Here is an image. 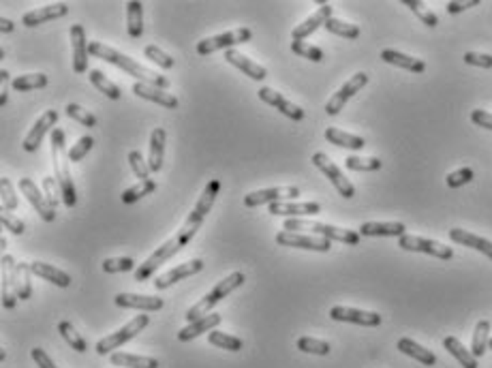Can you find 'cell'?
<instances>
[{"mask_svg": "<svg viewBox=\"0 0 492 368\" xmlns=\"http://www.w3.org/2000/svg\"><path fill=\"white\" fill-rule=\"evenodd\" d=\"M345 165L347 169L351 171H377L381 169V161L375 159V157H368V159H362V157H347L345 159Z\"/></svg>", "mask_w": 492, "mask_h": 368, "instance_id": "cell-47", "label": "cell"}, {"mask_svg": "<svg viewBox=\"0 0 492 368\" xmlns=\"http://www.w3.org/2000/svg\"><path fill=\"white\" fill-rule=\"evenodd\" d=\"M330 17H332V7L325 3V5H321L317 11H314L310 17H306L302 24H298V26L293 28L291 39H293V41H304V39L310 36L319 26H325V22H328Z\"/></svg>", "mask_w": 492, "mask_h": 368, "instance_id": "cell-21", "label": "cell"}, {"mask_svg": "<svg viewBox=\"0 0 492 368\" xmlns=\"http://www.w3.org/2000/svg\"><path fill=\"white\" fill-rule=\"evenodd\" d=\"M19 191L24 193V197L30 202V206L36 210V215L41 217L45 223H52L56 219V210L47 204L45 199V193L39 191L36 184L30 178H19Z\"/></svg>", "mask_w": 492, "mask_h": 368, "instance_id": "cell-14", "label": "cell"}, {"mask_svg": "<svg viewBox=\"0 0 492 368\" xmlns=\"http://www.w3.org/2000/svg\"><path fill=\"white\" fill-rule=\"evenodd\" d=\"M0 221H3V225H5V229H9L11 234H15V236H22L24 231H26V227H24V223L19 221V219H15L11 212H7V210H3L0 212Z\"/></svg>", "mask_w": 492, "mask_h": 368, "instance_id": "cell-57", "label": "cell"}, {"mask_svg": "<svg viewBox=\"0 0 492 368\" xmlns=\"http://www.w3.org/2000/svg\"><path fill=\"white\" fill-rule=\"evenodd\" d=\"M0 30H3V32H13V30H15V24L11 22V19L3 17V19H0Z\"/></svg>", "mask_w": 492, "mask_h": 368, "instance_id": "cell-63", "label": "cell"}, {"mask_svg": "<svg viewBox=\"0 0 492 368\" xmlns=\"http://www.w3.org/2000/svg\"><path fill=\"white\" fill-rule=\"evenodd\" d=\"M90 54H92L94 58L107 61V63L116 65L118 69L127 71L129 75L137 77V82H140V84L156 86V88H163V90H167V88L171 86V82L167 80V77L159 75L156 71H152V69H148V67H144V65H140V63H135L131 56H127V54H122V52H118V50H114V47H109V45H105V43H101V41H90Z\"/></svg>", "mask_w": 492, "mask_h": 368, "instance_id": "cell-2", "label": "cell"}, {"mask_svg": "<svg viewBox=\"0 0 492 368\" xmlns=\"http://www.w3.org/2000/svg\"><path fill=\"white\" fill-rule=\"evenodd\" d=\"M443 347L447 349V354H451V356H454V358L460 362L462 368H478V358L471 354L456 336H445Z\"/></svg>", "mask_w": 492, "mask_h": 368, "instance_id": "cell-33", "label": "cell"}, {"mask_svg": "<svg viewBox=\"0 0 492 368\" xmlns=\"http://www.w3.org/2000/svg\"><path fill=\"white\" fill-rule=\"evenodd\" d=\"M144 54H146L148 61L156 63L161 69H171V67H173V58H171L169 54H165L161 47H156V45H146Z\"/></svg>", "mask_w": 492, "mask_h": 368, "instance_id": "cell-53", "label": "cell"}, {"mask_svg": "<svg viewBox=\"0 0 492 368\" xmlns=\"http://www.w3.org/2000/svg\"><path fill=\"white\" fill-rule=\"evenodd\" d=\"M208 340H210V345L221 347V349H227V351H240L242 349V338L219 332V330H212L208 334Z\"/></svg>", "mask_w": 492, "mask_h": 368, "instance_id": "cell-42", "label": "cell"}, {"mask_svg": "<svg viewBox=\"0 0 492 368\" xmlns=\"http://www.w3.org/2000/svg\"><path fill=\"white\" fill-rule=\"evenodd\" d=\"M250 36H253L250 28H238V30H229L223 34H216V36H208L197 43V54L210 56L212 52H219V50L227 52V50H233V45L250 41Z\"/></svg>", "mask_w": 492, "mask_h": 368, "instance_id": "cell-7", "label": "cell"}, {"mask_svg": "<svg viewBox=\"0 0 492 368\" xmlns=\"http://www.w3.org/2000/svg\"><path fill=\"white\" fill-rule=\"evenodd\" d=\"M244 281H246V279H244L242 272H231L229 277H225L223 281L216 283L210 294H206L200 302L193 304V306L189 308V311H186L184 319H186L189 323H193V321H200V319L208 317L212 308H214L216 304H219L223 298H227L231 292H235V289H238V287H242Z\"/></svg>", "mask_w": 492, "mask_h": 368, "instance_id": "cell-4", "label": "cell"}, {"mask_svg": "<svg viewBox=\"0 0 492 368\" xmlns=\"http://www.w3.org/2000/svg\"><path fill=\"white\" fill-rule=\"evenodd\" d=\"M133 92H135L137 96H142V99L154 101V103H159V105H163V107H167V109H175V107H178V99H175L171 92L163 90V88H156V86H148V84L135 82V84H133Z\"/></svg>", "mask_w": 492, "mask_h": 368, "instance_id": "cell-25", "label": "cell"}, {"mask_svg": "<svg viewBox=\"0 0 492 368\" xmlns=\"http://www.w3.org/2000/svg\"><path fill=\"white\" fill-rule=\"evenodd\" d=\"M221 321H223V317L219 313H210L208 317H204L200 321H193L186 327H182V330L178 332V340L189 343V340H193L197 336H202L204 332H212L216 325H221Z\"/></svg>", "mask_w": 492, "mask_h": 368, "instance_id": "cell-26", "label": "cell"}, {"mask_svg": "<svg viewBox=\"0 0 492 368\" xmlns=\"http://www.w3.org/2000/svg\"><path fill=\"white\" fill-rule=\"evenodd\" d=\"M381 61L387 63V65H394V67L407 69L411 73H424L426 71V63L424 61H420V58H413L409 54H403V52H396V50H383L381 52Z\"/></svg>", "mask_w": 492, "mask_h": 368, "instance_id": "cell-27", "label": "cell"}, {"mask_svg": "<svg viewBox=\"0 0 492 368\" xmlns=\"http://www.w3.org/2000/svg\"><path fill=\"white\" fill-rule=\"evenodd\" d=\"M330 317L334 321H347V323H358L364 327H377L381 325V315L372 311H360V308L351 306H332Z\"/></svg>", "mask_w": 492, "mask_h": 368, "instance_id": "cell-13", "label": "cell"}, {"mask_svg": "<svg viewBox=\"0 0 492 368\" xmlns=\"http://www.w3.org/2000/svg\"><path fill=\"white\" fill-rule=\"evenodd\" d=\"M30 356H32V360L36 362L39 368H58V366L54 364V360L41 349V347H34V349L30 351Z\"/></svg>", "mask_w": 492, "mask_h": 368, "instance_id": "cell-60", "label": "cell"}, {"mask_svg": "<svg viewBox=\"0 0 492 368\" xmlns=\"http://www.w3.org/2000/svg\"><path fill=\"white\" fill-rule=\"evenodd\" d=\"M88 77H90V82H92V86L98 90V92H103L107 99H111V101H118L122 96V92H120V88H118L111 80H107V77L103 75V71H98V69H92L90 73H88Z\"/></svg>", "mask_w": 492, "mask_h": 368, "instance_id": "cell-38", "label": "cell"}, {"mask_svg": "<svg viewBox=\"0 0 492 368\" xmlns=\"http://www.w3.org/2000/svg\"><path fill=\"white\" fill-rule=\"evenodd\" d=\"M325 30L332 32V34H339V36H345V39H358L360 36V28L356 24H347L343 19H336V17H330L325 22Z\"/></svg>", "mask_w": 492, "mask_h": 368, "instance_id": "cell-45", "label": "cell"}, {"mask_svg": "<svg viewBox=\"0 0 492 368\" xmlns=\"http://www.w3.org/2000/svg\"><path fill=\"white\" fill-rule=\"evenodd\" d=\"M129 163H131V169H133V173H135L137 178H140V180H150V165L142 157L140 150H131L129 152Z\"/></svg>", "mask_w": 492, "mask_h": 368, "instance_id": "cell-49", "label": "cell"}, {"mask_svg": "<svg viewBox=\"0 0 492 368\" xmlns=\"http://www.w3.org/2000/svg\"><path fill=\"white\" fill-rule=\"evenodd\" d=\"M111 364L114 366H125V368H159V360L148 358V356H133V354H111Z\"/></svg>", "mask_w": 492, "mask_h": 368, "instance_id": "cell-36", "label": "cell"}, {"mask_svg": "<svg viewBox=\"0 0 492 368\" xmlns=\"http://www.w3.org/2000/svg\"><path fill=\"white\" fill-rule=\"evenodd\" d=\"M298 349L302 354H314V356H328L332 351L330 343L312 338V336H300L298 338Z\"/></svg>", "mask_w": 492, "mask_h": 368, "instance_id": "cell-44", "label": "cell"}, {"mask_svg": "<svg viewBox=\"0 0 492 368\" xmlns=\"http://www.w3.org/2000/svg\"><path fill=\"white\" fill-rule=\"evenodd\" d=\"M405 225L403 223H362L360 227V236H396L403 238L405 236Z\"/></svg>", "mask_w": 492, "mask_h": 368, "instance_id": "cell-32", "label": "cell"}, {"mask_svg": "<svg viewBox=\"0 0 492 368\" xmlns=\"http://www.w3.org/2000/svg\"><path fill=\"white\" fill-rule=\"evenodd\" d=\"M30 263L19 261L15 268V294L19 300H28L32 296V285H30Z\"/></svg>", "mask_w": 492, "mask_h": 368, "instance_id": "cell-37", "label": "cell"}, {"mask_svg": "<svg viewBox=\"0 0 492 368\" xmlns=\"http://www.w3.org/2000/svg\"><path fill=\"white\" fill-rule=\"evenodd\" d=\"M321 212V206L317 202H279L270 204V215L274 217H291V219H302V217H314Z\"/></svg>", "mask_w": 492, "mask_h": 368, "instance_id": "cell-16", "label": "cell"}, {"mask_svg": "<svg viewBox=\"0 0 492 368\" xmlns=\"http://www.w3.org/2000/svg\"><path fill=\"white\" fill-rule=\"evenodd\" d=\"M403 3L413 11V13H416L420 19H422V22L426 24V26H430V28H435L437 24H439V17L435 15V13H432L430 9H426L424 7V3H418V0H403Z\"/></svg>", "mask_w": 492, "mask_h": 368, "instance_id": "cell-50", "label": "cell"}, {"mask_svg": "<svg viewBox=\"0 0 492 368\" xmlns=\"http://www.w3.org/2000/svg\"><path fill=\"white\" fill-rule=\"evenodd\" d=\"M221 193V182L219 180H210L202 193V197L197 199L195 208L191 210V215L186 217L184 225L178 229V234H175L173 238H169L167 242H163L159 248L154 250V253L144 261L140 263V268L135 270V281H148L154 272H156V268H161L165 261H169L175 253H180V250L195 238L197 234V229H200L208 217V212L212 210L214 202H216V195Z\"/></svg>", "mask_w": 492, "mask_h": 368, "instance_id": "cell-1", "label": "cell"}, {"mask_svg": "<svg viewBox=\"0 0 492 368\" xmlns=\"http://www.w3.org/2000/svg\"><path fill=\"white\" fill-rule=\"evenodd\" d=\"M69 13V5L67 3H54V5H45V7H39L34 11L24 13L22 17V24L28 28H34L39 24H45L50 19H58V17H65Z\"/></svg>", "mask_w": 492, "mask_h": 368, "instance_id": "cell-20", "label": "cell"}, {"mask_svg": "<svg viewBox=\"0 0 492 368\" xmlns=\"http://www.w3.org/2000/svg\"><path fill=\"white\" fill-rule=\"evenodd\" d=\"M325 140L334 146H341V148H349V150H362L366 146L364 138H358V135H351V133H345L336 127H330L325 131Z\"/></svg>", "mask_w": 492, "mask_h": 368, "instance_id": "cell-34", "label": "cell"}, {"mask_svg": "<svg viewBox=\"0 0 492 368\" xmlns=\"http://www.w3.org/2000/svg\"><path fill=\"white\" fill-rule=\"evenodd\" d=\"M67 116L69 118H73V120H77L80 125H84V127H96V116L94 113H90L88 109H84L82 105H77V103H69L67 107Z\"/></svg>", "mask_w": 492, "mask_h": 368, "instance_id": "cell-48", "label": "cell"}, {"mask_svg": "<svg viewBox=\"0 0 492 368\" xmlns=\"http://www.w3.org/2000/svg\"><path fill=\"white\" fill-rule=\"evenodd\" d=\"M15 259L11 255L3 257V306L5 308H15L17 304V294H15Z\"/></svg>", "mask_w": 492, "mask_h": 368, "instance_id": "cell-24", "label": "cell"}, {"mask_svg": "<svg viewBox=\"0 0 492 368\" xmlns=\"http://www.w3.org/2000/svg\"><path fill=\"white\" fill-rule=\"evenodd\" d=\"M47 86V75L45 73H26L19 75L11 82V88L15 92H26V90H36V88H45Z\"/></svg>", "mask_w": 492, "mask_h": 368, "instance_id": "cell-39", "label": "cell"}, {"mask_svg": "<svg viewBox=\"0 0 492 368\" xmlns=\"http://www.w3.org/2000/svg\"><path fill=\"white\" fill-rule=\"evenodd\" d=\"M291 52L306 58V61H310V63H321L323 61V52L317 45H310L306 41H291Z\"/></svg>", "mask_w": 492, "mask_h": 368, "instance_id": "cell-46", "label": "cell"}, {"mask_svg": "<svg viewBox=\"0 0 492 368\" xmlns=\"http://www.w3.org/2000/svg\"><path fill=\"white\" fill-rule=\"evenodd\" d=\"M398 246L403 250H416V253H426V255L439 257V259H451V257H454V250H451V246H445V244H441L437 240L420 238V236L405 234L398 240Z\"/></svg>", "mask_w": 492, "mask_h": 368, "instance_id": "cell-10", "label": "cell"}, {"mask_svg": "<svg viewBox=\"0 0 492 368\" xmlns=\"http://www.w3.org/2000/svg\"><path fill=\"white\" fill-rule=\"evenodd\" d=\"M127 32L131 39H140L144 34V5L137 0L127 5Z\"/></svg>", "mask_w": 492, "mask_h": 368, "instance_id": "cell-35", "label": "cell"}, {"mask_svg": "<svg viewBox=\"0 0 492 368\" xmlns=\"http://www.w3.org/2000/svg\"><path fill=\"white\" fill-rule=\"evenodd\" d=\"M300 195L298 186H272V188H264V191H253L244 197V206L246 208H257L264 204H279V202H291Z\"/></svg>", "mask_w": 492, "mask_h": 368, "instance_id": "cell-9", "label": "cell"}, {"mask_svg": "<svg viewBox=\"0 0 492 368\" xmlns=\"http://www.w3.org/2000/svg\"><path fill=\"white\" fill-rule=\"evenodd\" d=\"M285 231H310V234H317L319 238H328V240H336V242H345L356 246L360 242V231H351V229H343L336 225H328V223H319V221H306V219H287L283 225Z\"/></svg>", "mask_w": 492, "mask_h": 368, "instance_id": "cell-5", "label": "cell"}, {"mask_svg": "<svg viewBox=\"0 0 492 368\" xmlns=\"http://www.w3.org/2000/svg\"><path fill=\"white\" fill-rule=\"evenodd\" d=\"M150 323V317L148 315H137V317H133L127 325H122L120 330L118 332H114V334H109V336H105V338H101L96 343V354L98 356H105V354H109L111 349H118V347H122L125 343H129L131 338H135L137 334H140L144 327Z\"/></svg>", "mask_w": 492, "mask_h": 368, "instance_id": "cell-6", "label": "cell"}, {"mask_svg": "<svg viewBox=\"0 0 492 368\" xmlns=\"http://www.w3.org/2000/svg\"><path fill=\"white\" fill-rule=\"evenodd\" d=\"M277 242L281 246H291V248H304V250H317V253H328L332 248V242L328 238H317V236H306L298 234V231H279Z\"/></svg>", "mask_w": 492, "mask_h": 368, "instance_id": "cell-11", "label": "cell"}, {"mask_svg": "<svg viewBox=\"0 0 492 368\" xmlns=\"http://www.w3.org/2000/svg\"><path fill=\"white\" fill-rule=\"evenodd\" d=\"M471 122L492 131V113H488L486 109H473L471 111Z\"/></svg>", "mask_w": 492, "mask_h": 368, "instance_id": "cell-59", "label": "cell"}, {"mask_svg": "<svg viewBox=\"0 0 492 368\" xmlns=\"http://www.w3.org/2000/svg\"><path fill=\"white\" fill-rule=\"evenodd\" d=\"M398 349H400L405 356H409V358H413V360H418V362H422V364H426V366H435V364H437V356L432 354L430 349H426V347L418 345L413 338H400V340H398Z\"/></svg>", "mask_w": 492, "mask_h": 368, "instance_id": "cell-31", "label": "cell"}, {"mask_svg": "<svg viewBox=\"0 0 492 368\" xmlns=\"http://www.w3.org/2000/svg\"><path fill=\"white\" fill-rule=\"evenodd\" d=\"M30 270H32V274L39 277V279H45L50 283H54L56 287H69L71 285V277L65 272V270L61 268H54L52 263H43V261H32L30 263Z\"/></svg>", "mask_w": 492, "mask_h": 368, "instance_id": "cell-28", "label": "cell"}, {"mask_svg": "<svg viewBox=\"0 0 492 368\" xmlns=\"http://www.w3.org/2000/svg\"><path fill=\"white\" fill-rule=\"evenodd\" d=\"M135 268V261L131 257H116V259H105L103 261V272L116 274V272H129Z\"/></svg>", "mask_w": 492, "mask_h": 368, "instance_id": "cell-54", "label": "cell"}, {"mask_svg": "<svg viewBox=\"0 0 492 368\" xmlns=\"http://www.w3.org/2000/svg\"><path fill=\"white\" fill-rule=\"evenodd\" d=\"M488 343H490V321L482 319L475 325V332H473V343H471V354L475 358H482L488 349Z\"/></svg>", "mask_w": 492, "mask_h": 368, "instance_id": "cell-40", "label": "cell"}, {"mask_svg": "<svg viewBox=\"0 0 492 368\" xmlns=\"http://www.w3.org/2000/svg\"><path fill=\"white\" fill-rule=\"evenodd\" d=\"M71 50H73V71L86 73L88 71V54L90 43L86 41V30L82 24L71 26Z\"/></svg>", "mask_w": 492, "mask_h": 368, "instance_id": "cell-15", "label": "cell"}, {"mask_svg": "<svg viewBox=\"0 0 492 368\" xmlns=\"http://www.w3.org/2000/svg\"><path fill=\"white\" fill-rule=\"evenodd\" d=\"M449 238L458 242V244H464V246H471L484 253L488 259H492V242L482 238V236H475V234H469L467 229H449Z\"/></svg>", "mask_w": 492, "mask_h": 368, "instance_id": "cell-29", "label": "cell"}, {"mask_svg": "<svg viewBox=\"0 0 492 368\" xmlns=\"http://www.w3.org/2000/svg\"><path fill=\"white\" fill-rule=\"evenodd\" d=\"M259 99H261L264 103L272 105V107H277L281 113H285L287 118H291V120H295V122L304 120V109H302L300 105L291 103L289 99H285V96H283L281 92H277V90H272V88H268V86L261 88V90H259Z\"/></svg>", "mask_w": 492, "mask_h": 368, "instance_id": "cell-18", "label": "cell"}, {"mask_svg": "<svg viewBox=\"0 0 492 368\" xmlns=\"http://www.w3.org/2000/svg\"><path fill=\"white\" fill-rule=\"evenodd\" d=\"M165 138L167 133L165 129L156 127L150 135V157H148V165L150 171H161L163 167V154H165Z\"/></svg>", "mask_w": 492, "mask_h": 368, "instance_id": "cell-30", "label": "cell"}, {"mask_svg": "<svg viewBox=\"0 0 492 368\" xmlns=\"http://www.w3.org/2000/svg\"><path fill=\"white\" fill-rule=\"evenodd\" d=\"M488 349H492V338H490V343H488Z\"/></svg>", "mask_w": 492, "mask_h": 368, "instance_id": "cell-64", "label": "cell"}, {"mask_svg": "<svg viewBox=\"0 0 492 368\" xmlns=\"http://www.w3.org/2000/svg\"><path fill=\"white\" fill-rule=\"evenodd\" d=\"M43 193H45V199H47V204L56 210V206L63 202V191H61V184H58V180L56 178H52V176H47V178H43Z\"/></svg>", "mask_w": 492, "mask_h": 368, "instance_id": "cell-51", "label": "cell"}, {"mask_svg": "<svg viewBox=\"0 0 492 368\" xmlns=\"http://www.w3.org/2000/svg\"><path fill=\"white\" fill-rule=\"evenodd\" d=\"M154 191H156V182L152 178L150 180H140L135 186H129L120 195V199H122V204H135V202H140L142 197L150 195V193H154Z\"/></svg>", "mask_w": 492, "mask_h": 368, "instance_id": "cell-41", "label": "cell"}, {"mask_svg": "<svg viewBox=\"0 0 492 368\" xmlns=\"http://www.w3.org/2000/svg\"><path fill=\"white\" fill-rule=\"evenodd\" d=\"M56 120H58V111L56 109H47L41 118H39L34 125H32V129L28 131V135L24 138V150L26 152H34L39 146H41V142H43V138H45V133H50L52 129H54V125H56Z\"/></svg>", "mask_w": 492, "mask_h": 368, "instance_id": "cell-17", "label": "cell"}, {"mask_svg": "<svg viewBox=\"0 0 492 368\" xmlns=\"http://www.w3.org/2000/svg\"><path fill=\"white\" fill-rule=\"evenodd\" d=\"M0 199H3V208L7 212L17 208V195H15V188L9 178H3V182H0Z\"/></svg>", "mask_w": 492, "mask_h": 368, "instance_id": "cell-55", "label": "cell"}, {"mask_svg": "<svg viewBox=\"0 0 492 368\" xmlns=\"http://www.w3.org/2000/svg\"><path fill=\"white\" fill-rule=\"evenodd\" d=\"M0 80H3V86H0V105H5L7 103V96H9V73L3 71L0 73Z\"/></svg>", "mask_w": 492, "mask_h": 368, "instance_id": "cell-62", "label": "cell"}, {"mask_svg": "<svg viewBox=\"0 0 492 368\" xmlns=\"http://www.w3.org/2000/svg\"><path fill=\"white\" fill-rule=\"evenodd\" d=\"M225 61H227L229 65H233L235 69H240L244 75H248L250 80H255V82H261V80H266V77H268V71H266L261 65L253 63L248 56H244V54L238 52V50H227V52H225Z\"/></svg>", "mask_w": 492, "mask_h": 368, "instance_id": "cell-23", "label": "cell"}, {"mask_svg": "<svg viewBox=\"0 0 492 368\" xmlns=\"http://www.w3.org/2000/svg\"><path fill=\"white\" fill-rule=\"evenodd\" d=\"M52 163H54V173L56 180L61 184L63 191V204L67 208H73L77 204V195H75V186L69 173V152L65 150V131L63 129H54L52 131Z\"/></svg>", "mask_w": 492, "mask_h": 368, "instance_id": "cell-3", "label": "cell"}, {"mask_svg": "<svg viewBox=\"0 0 492 368\" xmlns=\"http://www.w3.org/2000/svg\"><path fill=\"white\" fill-rule=\"evenodd\" d=\"M202 270H204V261L202 259H191V261H186V263H182L178 268H171L169 272L156 277L154 287L156 289H169L173 283H178V281H182L186 277H193L197 272H202Z\"/></svg>", "mask_w": 492, "mask_h": 368, "instance_id": "cell-19", "label": "cell"}, {"mask_svg": "<svg viewBox=\"0 0 492 368\" xmlns=\"http://www.w3.org/2000/svg\"><path fill=\"white\" fill-rule=\"evenodd\" d=\"M366 84H368V75H366V73H356L349 82H345V84L339 88V92H334V94L330 96V101L325 103V111H328L330 116H336V113L345 107V103L351 99V96L358 94Z\"/></svg>", "mask_w": 492, "mask_h": 368, "instance_id": "cell-12", "label": "cell"}, {"mask_svg": "<svg viewBox=\"0 0 492 368\" xmlns=\"http://www.w3.org/2000/svg\"><path fill=\"white\" fill-rule=\"evenodd\" d=\"M58 332L63 334V338L71 345V349H75L77 354H84V351L88 349L86 340L75 332V327H73L69 321H61V323H58Z\"/></svg>", "mask_w": 492, "mask_h": 368, "instance_id": "cell-43", "label": "cell"}, {"mask_svg": "<svg viewBox=\"0 0 492 368\" xmlns=\"http://www.w3.org/2000/svg\"><path fill=\"white\" fill-rule=\"evenodd\" d=\"M310 161H312V165L317 167L319 171L325 173V178L334 184V188H336L345 199H351L353 195H356V188H353V184L349 182V178H345V173L341 171V167L334 163V161H330L328 154L314 152Z\"/></svg>", "mask_w": 492, "mask_h": 368, "instance_id": "cell-8", "label": "cell"}, {"mask_svg": "<svg viewBox=\"0 0 492 368\" xmlns=\"http://www.w3.org/2000/svg\"><path fill=\"white\" fill-rule=\"evenodd\" d=\"M471 180H473V169H469V167H462V169H458V171H451L449 176L445 178V182H447L449 188L464 186V184H469Z\"/></svg>", "mask_w": 492, "mask_h": 368, "instance_id": "cell-56", "label": "cell"}, {"mask_svg": "<svg viewBox=\"0 0 492 368\" xmlns=\"http://www.w3.org/2000/svg\"><path fill=\"white\" fill-rule=\"evenodd\" d=\"M114 302L120 308H137V311H144V313L161 311L163 308V298L159 296L152 298V296H140V294H118Z\"/></svg>", "mask_w": 492, "mask_h": 368, "instance_id": "cell-22", "label": "cell"}, {"mask_svg": "<svg viewBox=\"0 0 492 368\" xmlns=\"http://www.w3.org/2000/svg\"><path fill=\"white\" fill-rule=\"evenodd\" d=\"M92 144H94V140L90 138V135H84V138H80V140H77V144H73V148L69 150V161L71 163L82 161L86 154L92 150Z\"/></svg>", "mask_w": 492, "mask_h": 368, "instance_id": "cell-52", "label": "cell"}, {"mask_svg": "<svg viewBox=\"0 0 492 368\" xmlns=\"http://www.w3.org/2000/svg\"><path fill=\"white\" fill-rule=\"evenodd\" d=\"M480 0H451L447 3V13H462L471 7H478Z\"/></svg>", "mask_w": 492, "mask_h": 368, "instance_id": "cell-61", "label": "cell"}, {"mask_svg": "<svg viewBox=\"0 0 492 368\" xmlns=\"http://www.w3.org/2000/svg\"><path fill=\"white\" fill-rule=\"evenodd\" d=\"M464 63L471 65V67H480V69H492V56L490 54H478V52H467Z\"/></svg>", "mask_w": 492, "mask_h": 368, "instance_id": "cell-58", "label": "cell"}]
</instances>
